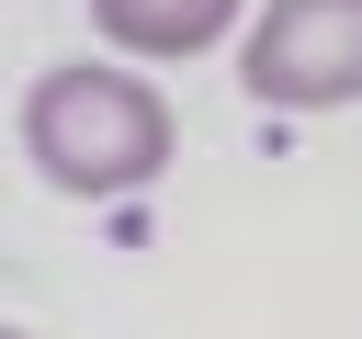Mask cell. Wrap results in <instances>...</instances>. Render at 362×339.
<instances>
[{
	"label": "cell",
	"instance_id": "obj_1",
	"mask_svg": "<svg viewBox=\"0 0 362 339\" xmlns=\"http://www.w3.org/2000/svg\"><path fill=\"white\" fill-rule=\"evenodd\" d=\"M11 136H23L34 181L68 192V203H124V192H147L181 158V124H170V102H158V79L136 56H57V68H34Z\"/></svg>",
	"mask_w": 362,
	"mask_h": 339
},
{
	"label": "cell",
	"instance_id": "obj_3",
	"mask_svg": "<svg viewBox=\"0 0 362 339\" xmlns=\"http://www.w3.org/2000/svg\"><path fill=\"white\" fill-rule=\"evenodd\" d=\"M90 34L136 68H170V56H215L226 34H249V0H90Z\"/></svg>",
	"mask_w": 362,
	"mask_h": 339
},
{
	"label": "cell",
	"instance_id": "obj_4",
	"mask_svg": "<svg viewBox=\"0 0 362 339\" xmlns=\"http://www.w3.org/2000/svg\"><path fill=\"white\" fill-rule=\"evenodd\" d=\"M0 339H34V328H11V316H0Z\"/></svg>",
	"mask_w": 362,
	"mask_h": 339
},
{
	"label": "cell",
	"instance_id": "obj_2",
	"mask_svg": "<svg viewBox=\"0 0 362 339\" xmlns=\"http://www.w3.org/2000/svg\"><path fill=\"white\" fill-rule=\"evenodd\" d=\"M238 90L260 113L362 102V0H260L249 34H238Z\"/></svg>",
	"mask_w": 362,
	"mask_h": 339
}]
</instances>
